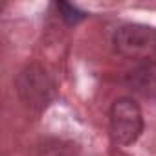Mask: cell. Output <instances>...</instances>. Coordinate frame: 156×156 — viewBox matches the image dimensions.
<instances>
[{"label":"cell","instance_id":"obj_4","mask_svg":"<svg viewBox=\"0 0 156 156\" xmlns=\"http://www.w3.org/2000/svg\"><path fill=\"white\" fill-rule=\"evenodd\" d=\"M129 85L143 98H156V62H143L132 70Z\"/></svg>","mask_w":156,"mask_h":156},{"label":"cell","instance_id":"obj_3","mask_svg":"<svg viewBox=\"0 0 156 156\" xmlns=\"http://www.w3.org/2000/svg\"><path fill=\"white\" fill-rule=\"evenodd\" d=\"M143 130V116L138 103L130 98H119L110 108V134L116 143L130 145Z\"/></svg>","mask_w":156,"mask_h":156},{"label":"cell","instance_id":"obj_5","mask_svg":"<svg viewBox=\"0 0 156 156\" xmlns=\"http://www.w3.org/2000/svg\"><path fill=\"white\" fill-rule=\"evenodd\" d=\"M57 9H59L61 19H62L66 24H77V22H81V20L87 17L81 9H77L75 6L66 4V2H59V4H57Z\"/></svg>","mask_w":156,"mask_h":156},{"label":"cell","instance_id":"obj_1","mask_svg":"<svg viewBox=\"0 0 156 156\" xmlns=\"http://www.w3.org/2000/svg\"><path fill=\"white\" fill-rule=\"evenodd\" d=\"M15 90L20 101L33 110H44L55 99V83L39 64H28L20 70L15 79Z\"/></svg>","mask_w":156,"mask_h":156},{"label":"cell","instance_id":"obj_2","mask_svg":"<svg viewBox=\"0 0 156 156\" xmlns=\"http://www.w3.org/2000/svg\"><path fill=\"white\" fill-rule=\"evenodd\" d=\"M114 46L127 59L152 62L156 59V28L147 24H125L114 33Z\"/></svg>","mask_w":156,"mask_h":156}]
</instances>
